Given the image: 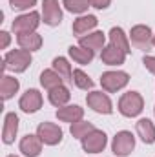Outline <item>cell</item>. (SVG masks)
Segmentation results:
<instances>
[{
  "label": "cell",
  "mask_w": 155,
  "mask_h": 157,
  "mask_svg": "<svg viewBox=\"0 0 155 157\" xmlns=\"http://www.w3.org/2000/svg\"><path fill=\"white\" fill-rule=\"evenodd\" d=\"M33 62V57H31V51L28 49H11L6 53L4 60H2V71L9 70L13 73H24L29 64Z\"/></svg>",
  "instance_id": "1"
},
{
  "label": "cell",
  "mask_w": 155,
  "mask_h": 157,
  "mask_svg": "<svg viewBox=\"0 0 155 157\" xmlns=\"http://www.w3.org/2000/svg\"><path fill=\"white\" fill-rule=\"evenodd\" d=\"M117 108H119L120 115H124V117H128V119H133L142 113V110H144V99H142V95L139 91H126V93L120 95Z\"/></svg>",
  "instance_id": "2"
},
{
  "label": "cell",
  "mask_w": 155,
  "mask_h": 157,
  "mask_svg": "<svg viewBox=\"0 0 155 157\" xmlns=\"http://www.w3.org/2000/svg\"><path fill=\"white\" fill-rule=\"evenodd\" d=\"M130 42L135 49H141V51H150L153 48V33L148 26L144 24H137L131 28L130 31Z\"/></svg>",
  "instance_id": "3"
},
{
  "label": "cell",
  "mask_w": 155,
  "mask_h": 157,
  "mask_svg": "<svg viewBox=\"0 0 155 157\" xmlns=\"http://www.w3.org/2000/svg\"><path fill=\"white\" fill-rule=\"evenodd\" d=\"M130 82V75L126 71H120V70H115V71H104L100 75V86L106 93H115L119 90L126 88Z\"/></svg>",
  "instance_id": "4"
},
{
  "label": "cell",
  "mask_w": 155,
  "mask_h": 157,
  "mask_svg": "<svg viewBox=\"0 0 155 157\" xmlns=\"http://www.w3.org/2000/svg\"><path fill=\"white\" fill-rule=\"evenodd\" d=\"M40 15L37 11H29V13H24V15H18L13 24H11V29L15 35H22V33H33L37 31V28L40 26Z\"/></svg>",
  "instance_id": "5"
},
{
  "label": "cell",
  "mask_w": 155,
  "mask_h": 157,
  "mask_svg": "<svg viewBox=\"0 0 155 157\" xmlns=\"http://www.w3.org/2000/svg\"><path fill=\"white\" fill-rule=\"evenodd\" d=\"M135 148V137L131 132L128 130H120L117 132L113 141H112V152L117 157H128Z\"/></svg>",
  "instance_id": "6"
},
{
  "label": "cell",
  "mask_w": 155,
  "mask_h": 157,
  "mask_svg": "<svg viewBox=\"0 0 155 157\" xmlns=\"http://www.w3.org/2000/svg\"><path fill=\"white\" fill-rule=\"evenodd\" d=\"M86 102L88 106L95 112V113H100V115H110L113 112V104H112V99L108 97V93H102V91H89L86 95Z\"/></svg>",
  "instance_id": "7"
},
{
  "label": "cell",
  "mask_w": 155,
  "mask_h": 157,
  "mask_svg": "<svg viewBox=\"0 0 155 157\" xmlns=\"http://www.w3.org/2000/svg\"><path fill=\"white\" fill-rule=\"evenodd\" d=\"M37 135L42 139L44 144L47 146H57L60 141H62V128L57 126L55 122H49V121H44L40 122L39 128H37Z\"/></svg>",
  "instance_id": "8"
},
{
  "label": "cell",
  "mask_w": 155,
  "mask_h": 157,
  "mask_svg": "<svg viewBox=\"0 0 155 157\" xmlns=\"http://www.w3.org/2000/svg\"><path fill=\"white\" fill-rule=\"evenodd\" d=\"M80 143H82V150L84 152H88V154H100L106 148V144H108V135L102 130H97L95 128Z\"/></svg>",
  "instance_id": "9"
},
{
  "label": "cell",
  "mask_w": 155,
  "mask_h": 157,
  "mask_svg": "<svg viewBox=\"0 0 155 157\" xmlns=\"http://www.w3.org/2000/svg\"><path fill=\"white\" fill-rule=\"evenodd\" d=\"M42 22L49 28L62 22V7L59 0H42Z\"/></svg>",
  "instance_id": "10"
},
{
  "label": "cell",
  "mask_w": 155,
  "mask_h": 157,
  "mask_svg": "<svg viewBox=\"0 0 155 157\" xmlns=\"http://www.w3.org/2000/svg\"><path fill=\"white\" fill-rule=\"evenodd\" d=\"M42 102H44L42 93H40L39 90L31 88V90H28L26 93H22V97H20V101H18V108H20L24 113H37L40 108H42Z\"/></svg>",
  "instance_id": "11"
},
{
  "label": "cell",
  "mask_w": 155,
  "mask_h": 157,
  "mask_svg": "<svg viewBox=\"0 0 155 157\" xmlns=\"http://www.w3.org/2000/svg\"><path fill=\"white\" fill-rule=\"evenodd\" d=\"M42 139H40L39 135L35 133H28V135H24L22 139H20V144H18V148H20V152H22V155L26 157H39L40 152H42Z\"/></svg>",
  "instance_id": "12"
},
{
  "label": "cell",
  "mask_w": 155,
  "mask_h": 157,
  "mask_svg": "<svg viewBox=\"0 0 155 157\" xmlns=\"http://www.w3.org/2000/svg\"><path fill=\"white\" fill-rule=\"evenodd\" d=\"M17 133H18V115L15 112H9L4 117V128H2V141H4V144H13Z\"/></svg>",
  "instance_id": "13"
},
{
  "label": "cell",
  "mask_w": 155,
  "mask_h": 157,
  "mask_svg": "<svg viewBox=\"0 0 155 157\" xmlns=\"http://www.w3.org/2000/svg\"><path fill=\"white\" fill-rule=\"evenodd\" d=\"M97 24H99V20H97L95 15H80L77 20H73L71 29L77 37H84V35L91 33L97 28Z\"/></svg>",
  "instance_id": "14"
},
{
  "label": "cell",
  "mask_w": 155,
  "mask_h": 157,
  "mask_svg": "<svg viewBox=\"0 0 155 157\" xmlns=\"http://www.w3.org/2000/svg\"><path fill=\"white\" fill-rule=\"evenodd\" d=\"M126 57H128V55H126L122 49L115 48L113 44L104 46V49L100 51V60H102L106 66H120V64H124Z\"/></svg>",
  "instance_id": "15"
},
{
  "label": "cell",
  "mask_w": 155,
  "mask_h": 157,
  "mask_svg": "<svg viewBox=\"0 0 155 157\" xmlns=\"http://www.w3.org/2000/svg\"><path fill=\"white\" fill-rule=\"evenodd\" d=\"M78 46L91 49V51H99V49L102 51L106 46V35L102 31H91L84 37H78Z\"/></svg>",
  "instance_id": "16"
},
{
  "label": "cell",
  "mask_w": 155,
  "mask_h": 157,
  "mask_svg": "<svg viewBox=\"0 0 155 157\" xmlns=\"http://www.w3.org/2000/svg\"><path fill=\"white\" fill-rule=\"evenodd\" d=\"M84 117V108H80L77 104H66L62 108H57V119L62 122H77Z\"/></svg>",
  "instance_id": "17"
},
{
  "label": "cell",
  "mask_w": 155,
  "mask_h": 157,
  "mask_svg": "<svg viewBox=\"0 0 155 157\" xmlns=\"http://www.w3.org/2000/svg\"><path fill=\"white\" fill-rule=\"evenodd\" d=\"M137 135L141 137V141L144 144H153L155 143V124L150 119H139L135 124Z\"/></svg>",
  "instance_id": "18"
},
{
  "label": "cell",
  "mask_w": 155,
  "mask_h": 157,
  "mask_svg": "<svg viewBox=\"0 0 155 157\" xmlns=\"http://www.w3.org/2000/svg\"><path fill=\"white\" fill-rule=\"evenodd\" d=\"M110 44H113L115 48L122 49L126 55H130V53H131L130 35H126L122 28H112V29H110Z\"/></svg>",
  "instance_id": "19"
},
{
  "label": "cell",
  "mask_w": 155,
  "mask_h": 157,
  "mask_svg": "<svg viewBox=\"0 0 155 157\" xmlns=\"http://www.w3.org/2000/svg\"><path fill=\"white\" fill-rule=\"evenodd\" d=\"M17 42L22 49H28V51H39L42 48V37H40L37 31L33 33H22V35H17Z\"/></svg>",
  "instance_id": "20"
},
{
  "label": "cell",
  "mask_w": 155,
  "mask_h": 157,
  "mask_svg": "<svg viewBox=\"0 0 155 157\" xmlns=\"http://www.w3.org/2000/svg\"><path fill=\"white\" fill-rule=\"evenodd\" d=\"M47 99H49V102L55 106V108H62V106H66L68 102H70V99H71V93H70V90L62 84V86H59V88H53V90H49V93H47Z\"/></svg>",
  "instance_id": "21"
},
{
  "label": "cell",
  "mask_w": 155,
  "mask_h": 157,
  "mask_svg": "<svg viewBox=\"0 0 155 157\" xmlns=\"http://www.w3.org/2000/svg\"><path fill=\"white\" fill-rule=\"evenodd\" d=\"M18 88H20L18 78L11 77V75H2V80H0V93H2V99H4V101L13 99L15 93L18 91Z\"/></svg>",
  "instance_id": "22"
},
{
  "label": "cell",
  "mask_w": 155,
  "mask_h": 157,
  "mask_svg": "<svg viewBox=\"0 0 155 157\" xmlns=\"http://www.w3.org/2000/svg\"><path fill=\"white\" fill-rule=\"evenodd\" d=\"M68 53H70V57H71L77 64H80V66L89 64V62L93 60V57H95V51L86 49V48H82V46H70V48H68Z\"/></svg>",
  "instance_id": "23"
},
{
  "label": "cell",
  "mask_w": 155,
  "mask_h": 157,
  "mask_svg": "<svg viewBox=\"0 0 155 157\" xmlns=\"http://www.w3.org/2000/svg\"><path fill=\"white\" fill-rule=\"evenodd\" d=\"M53 70L60 75L64 82H73V70L66 57H55L53 59Z\"/></svg>",
  "instance_id": "24"
},
{
  "label": "cell",
  "mask_w": 155,
  "mask_h": 157,
  "mask_svg": "<svg viewBox=\"0 0 155 157\" xmlns=\"http://www.w3.org/2000/svg\"><path fill=\"white\" fill-rule=\"evenodd\" d=\"M40 84H42V88H46V90L49 91V90H53V88L62 86L64 80H62L60 75L51 68V70H44V71L40 73Z\"/></svg>",
  "instance_id": "25"
},
{
  "label": "cell",
  "mask_w": 155,
  "mask_h": 157,
  "mask_svg": "<svg viewBox=\"0 0 155 157\" xmlns=\"http://www.w3.org/2000/svg\"><path fill=\"white\" fill-rule=\"evenodd\" d=\"M93 130H95V126H93L91 122H88V121H82V119L77 121V122H73L71 128H70L71 135H73L75 139H80V141H82L89 132H93Z\"/></svg>",
  "instance_id": "26"
},
{
  "label": "cell",
  "mask_w": 155,
  "mask_h": 157,
  "mask_svg": "<svg viewBox=\"0 0 155 157\" xmlns=\"http://www.w3.org/2000/svg\"><path fill=\"white\" fill-rule=\"evenodd\" d=\"M62 6L66 7V11L75 15H82L88 11V7H91L89 0H62Z\"/></svg>",
  "instance_id": "27"
},
{
  "label": "cell",
  "mask_w": 155,
  "mask_h": 157,
  "mask_svg": "<svg viewBox=\"0 0 155 157\" xmlns=\"http://www.w3.org/2000/svg\"><path fill=\"white\" fill-rule=\"evenodd\" d=\"M73 84L77 86L78 90H84V91H88V90H91L95 86V82L88 77V73H84L82 70H73Z\"/></svg>",
  "instance_id": "28"
},
{
  "label": "cell",
  "mask_w": 155,
  "mask_h": 157,
  "mask_svg": "<svg viewBox=\"0 0 155 157\" xmlns=\"http://www.w3.org/2000/svg\"><path fill=\"white\" fill-rule=\"evenodd\" d=\"M35 4H37V0H9L11 9H17V11H26V9H31Z\"/></svg>",
  "instance_id": "29"
},
{
  "label": "cell",
  "mask_w": 155,
  "mask_h": 157,
  "mask_svg": "<svg viewBox=\"0 0 155 157\" xmlns=\"http://www.w3.org/2000/svg\"><path fill=\"white\" fill-rule=\"evenodd\" d=\"M142 64H144V68H146L152 75H155V57L144 55V57H142Z\"/></svg>",
  "instance_id": "30"
},
{
  "label": "cell",
  "mask_w": 155,
  "mask_h": 157,
  "mask_svg": "<svg viewBox=\"0 0 155 157\" xmlns=\"http://www.w3.org/2000/svg\"><path fill=\"white\" fill-rule=\"evenodd\" d=\"M89 4L95 9H108L110 4H112V0H89Z\"/></svg>",
  "instance_id": "31"
},
{
  "label": "cell",
  "mask_w": 155,
  "mask_h": 157,
  "mask_svg": "<svg viewBox=\"0 0 155 157\" xmlns=\"http://www.w3.org/2000/svg\"><path fill=\"white\" fill-rule=\"evenodd\" d=\"M11 42V35L7 31H0V49H6Z\"/></svg>",
  "instance_id": "32"
},
{
  "label": "cell",
  "mask_w": 155,
  "mask_h": 157,
  "mask_svg": "<svg viewBox=\"0 0 155 157\" xmlns=\"http://www.w3.org/2000/svg\"><path fill=\"white\" fill-rule=\"evenodd\" d=\"M153 48H155V33H153Z\"/></svg>",
  "instance_id": "33"
},
{
  "label": "cell",
  "mask_w": 155,
  "mask_h": 157,
  "mask_svg": "<svg viewBox=\"0 0 155 157\" xmlns=\"http://www.w3.org/2000/svg\"><path fill=\"white\" fill-rule=\"evenodd\" d=\"M7 157H18V155H7Z\"/></svg>",
  "instance_id": "34"
},
{
  "label": "cell",
  "mask_w": 155,
  "mask_h": 157,
  "mask_svg": "<svg viewBox=\"0 0 155 157\" xmlns=\"http://www.w3.org/2000/svg\"><path fill=\"white\" fill-rule=\"evenodd\" d=\"M153 113H155V108H153Z\"/></svg>",
  "instance_id": "35"
}]
</instances>
